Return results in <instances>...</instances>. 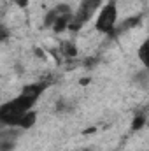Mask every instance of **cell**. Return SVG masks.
<instances>
[{
    "mask_svg": "<svg viewBox=\"0 0 149 151\" xmlns=\"http://www.w3.org/2000/svg\"><path fill=\"white\" fill-rule=\"evenodd\" d=\"M137 56H139L140 63L149 70V37L139 46V49H137Z\"/></svg>",
    "mask_w": 149,
    "mask_h": 151,
    "instance_id": "5b68a950",
    "label": "cell"
},
{
    "mask_svg": "<svg viewBox=\"0 0 149 151\" xmlns=\"http://www.w3.org/2000/svg\"><path fill=\"white\" fill-rule=\"evenodd\" d=\"M144 123H146V114H144V113H137V114H135V118H133L132 130H139V128H142V127H144Z\"/></svg>",
    "mask_w": 149,
    "mask_h": 151,
    "instance_id": "8992f818",
    "label": "cell"
},
{
    "mask_svg": "<svg viewBox=\"0 0 149 151\" xmlns=\"http://www.w3.org/2000/svg\"><path fill=\"white\" fill-rule=\"evenodd\" d=\"M63 53H65L67 56H75V55H77V49H75V46L72 42H65V44H63Z\"/></svg>",
    "mask_w": 149,
    "mask_h": 151,
    "instance_id": "52a82bcc",
    "label": "cell"
},
{
    "mask_svg": "<svg viewBox=\"0 0 149 151\" xmlns=\"http://www.w3.org/2000/svg\"><path fill=\"white\" fill-rule=\"evenodd\" d=\"M12 2H14L19 9H27V7H28V4H30V0H12Z\"/></svg>",
    "mask_w": 149,
    "mask_h": 151,
    "instance_id": "ba28073f",
    "label": "cell"
},
{
    "mask_svg": "<svg viewBox=\"0 0 149 151\" xmlns=\"http://www.w3.org/2000/svg\"><path fill=\"white\" fill-rule=\"evenodd\" d=\"M72 18H74V11L70 9V5L58 4L44 16V28H51L53 32L60 34L63 30H69Z\"/></svg>",
    "mask_w": 149,
    "mask_h": 151,
    "instance_id": "7a4b0ae2",
    "label": "cell"
},
{
    "mask_svg": "<svg viewBox=\"0 0 149 151\" xmlns=\"http://www.w3.org/2000/svg\"><path fill=\"white\" fill-rule=\"evenodd\" d=\"M104 5V0H81L77 9L74 11V18L70 21L69 30L70 32H79L84 25L90 23V19H93V16L97 12H100Z\"/></svg>",
    "mask_w": 149,
    "mask_h": 151,
    "instance_id": "3957f363",
    "label": "cell"
},
{
    "mask_svg": "<svg viewBox=\"0 0 149 151\" xmlns=\"http://www.w3.org/2000/svg\"><path fill=\"white\" fill-rule=\"evenodd\" d=\"M46 88H47V83H42V81L27 84L18 97H14L12 100L2 104V107H0V121L4 125H7V127L21 128L25 116L30 111H34L37 100L46 91Z\"/></svg>",
    "mask_w": 149,
    "mask_h": 151,
    "instance_id": "6da1fadb",
    "label": "cell"
},
{
    "mask_svg": "<svg viewBox=\"0 0 149 151\" xmlns=\"http://www.w3.org/2000/svg\"><path fill=\"white\" fill-rule=\"evenodd\" d=\"M117 16H119L117 2L116 0H107L102 5L98 16L95 19V30L100 32V34H105V35L112 34L116 30V25H117Z\"/></svg>",
    "mask_w": 149,
    "mask_h": 151,
    "instance_id": "277c9868",
    "label": "cell"
}]
</instances>
